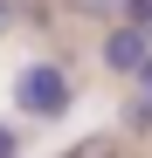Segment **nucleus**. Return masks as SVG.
Wrapping results in <instances>:
<instances>
[{
	"mask_svg": "<svg viewBox=\"0 0 152 158\" xmlns=\"http://www.w3.org/2000/svg\"><path fill=\"white\" fill-rule=\"evenodd\" d=\"M124 7V0H69V14H83V21H111Z\"/></svg>",
	"mask_w": 152,
	"mask_h": 158,
	"instance_id": "4",
	"label": "nucleus"
},
{
	"mask_svg": "<svg viewBox=\"0 0 152 158\" xmlns=\"http://www.w3.org/2000/svg\"><path fill=\"white\" fill-rule=\"evenodd\" d=\"M124 131H132V138H152V89H138V96H132V110H124Z\"/></svg>",
	"mask_w": 152,
	"mask_h": 158,
	"instance_id": "3",
	"label": "nucleus"
},
{
	"mask_svg": "<svg viewBox=\"0 0 152 158\" xmlns=\"http://www.w3.org/2000/svg\"><path fill=\"white\" fill-rule=\"evenodd\" d=\"M14 144H21V138H14V131H7V124H0V151H14Z\"/></svg>",
	"mask_w": 152,
	"mask_h": 158,
	"instance_id": "8",
	"label": "nucleus"
},
{
	"mask_svg": "<svg viewBox=\"0 0 152 158\" xmlns=\"http://www.w3.org/2000/svg\"><path fill=\"white\" fill-rule=\"evenodd\" d=\"M14 28V0H0V35H7Z\"/></svg>",
	"mask_w": 152,
	"mask_h": 158,
	"instance_id": "7",
	"label": "nucleus"
},
{
	"mask_svg": "<svg viewBox=\"0 0 152 158\" xmlns=\"http://www.w3.org/2000/svg\"><path fill=\"white\" fill-rule=\"evenodd\" d=\"M118 14H124V21H138V28L152 35V0H124V7H118Z\"/></svg>",
	"mask_w": 152,
	"mask_h": 158,
	"instance_id": "5",
	"label": "nucleus"
},
{
	"mask_svg": "<svg viewBox=\"0 0 152 158\" xmlns=\"http://www.w3.org/2000/svg\"><path fill=\"white\" fill-rule=\"evenodd\" d=\"M69 96H76V89H69V76H62L56 62H28V69L14 76V110H21V117H42V124H48V117L69 110Z\"/></svg>",
	"mask_w": 152,
	"mask_h": 158,
	"instance_id": "1",
	"label": "nucleus"
},
{
	"mask_svg": "<svg viewBox=\"0 0 152 158\" xmlns=\"http://www.w3.org/2000/svg\"><path fill=\"white\" fill-rule=\"evenodd\" d=\"M145 55H152V35L138 28V21H118V28L104 35V48H97V62H104L111 76H132Z\"/></svg>",
	"mask_w": 152,
	"mask_h": 158,
	"instance_id": "2",
	"label": "nucleus"
},
{
	"mask_svg": "<svg viewBox=\"0 0 152 158\" xmlns=\"http://www.w3.org/2000/svg\"><path fill=\"white\" fill-rule=\"evenodd\" d=\"M132 83H138V89H152V55H145V62L132 69Z\"/></svg>",
	"mask_w": 152,
	"mask_h": 158,
	"instance_id": "6",
	"label": "nucleus"
}]
</instances>
